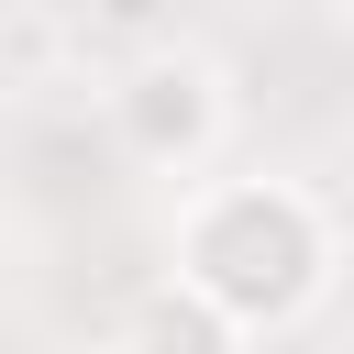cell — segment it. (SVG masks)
<instances>
[{"mask_svg":"<svg viewBox=\"0 0 354 354\" xmlns=\"http://www.w3.org/2000/svg\"><path fill=\"white\" fill-rule=\"evenodd\" d=\"M177 277H188L210 310H232V321L254 332V321H288V310L321 299V277H332V232H321V210H310L299 188H277V177H232V188H210V199L188 210V232H177Z\"/></svg>","mask_w":354,"mask_h":354,"instance_id":"1","label":"cell"},{"mask_svg":"<svg viewBox=\"0 0 354 354\" xmlns=\"http://www.w3.org/2000/svg\"><path fill=\"white\" fill-rule=\"evenodd\" d=\"M111 133H122L144 166H199L210 133H221V77H210L199 55H144V66H122V88H111Z\"/></svg>","mask_w":354,"mask_h":354,"instance_id":"2","label":"cell"},{"mask_svg":"<svg viewBox=\"0 0 354 354\" xmlns=\"http://www.w3.org/2000/svg\"><path fill=\"white\" fill-rule=\"evenodd\" d=\"M122 354H243V321H232V310H210L188 277H166V288H144V310H133Z\"/></svg>","mask_w":354,"mask_h":354,"instance_id":"3","label":"cell"}]
</instances>
